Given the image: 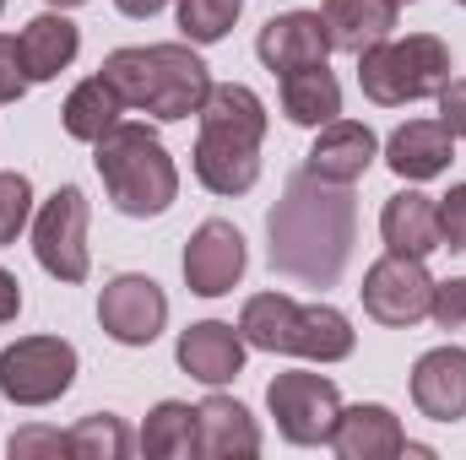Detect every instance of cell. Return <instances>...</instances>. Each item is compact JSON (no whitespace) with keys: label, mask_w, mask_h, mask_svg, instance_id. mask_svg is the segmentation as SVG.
I'll return each mask as SVG.
<instances>
[{"label":"cell","mask_w":466,"mask_h":460,"mask_svg":"<svg viewBox=\"0 0 466 460\" xmlns=\"http://www.w3.org/2000/svg\"><path fill=\"white\" fill-rule=\"evenodd\" d=\"M271 233V271L293 276L304 287H331L352 260V238H358V206H352L348 185L315 179L309 168L288 179L282 201L266 217Z\"/></svg>","instance_id":"6da1fadb"},{"label":"cell","mask_w":466,"mask_h":460,"mask_svg":"<svg viewBox=\"0 0 466 460\" xmlns=\"http://www.w3.org/2000/svg\"><path fill=\"white\" fill-rule=\"evenodd\" d=\"M201 135H196V179L212 195H244L260 179V141H266V104L244 87L223 82L201 104Z\"/></svg>","instance_id":"7a4b0ae2"},{"label":"cell","mask_w":466,"mask_h":460,"mask_svg":"<svg viewBox=\"0 0 466 460\" xmlns=\"http://www.w3.org/2000/svg\"><path fill=\"white\" fill-rule=\"evenodd\" d=\"M104 76L115 82L125 109H141L152 119H190L201 115L212 76L207 60L190 44H147V49H115L104 60Z\"/></svg>","instance_id":"3957f363"},{"label":"cell","mask_w":466,"mask_h":460,"mask_svg":"<svg viewBox=\"0 0 466 460\" xmlns=\"http://www.w3.org/2000/svg\"><path fill=\"white\" fill-rule=\"evenodd\" d=\"M93 163L104 174V190L115 201V212L125 217H163L179 195V168L168 157V146L157 141V130L119 119L109 135L93 141Z\"/></svg>","instance_id":"277c9868"},{"label":"cell","mask_w":466,"mask_h":460,"mask_svg":"<svg viewBox=\"0 0 466 460\" xmlns=\"http://www.w3.org/2000/svg\"><path fill=\"white\" fill-rule=\"evenodd\" d=\"M238 336H244V346L309 357V363H342V357H352L348 315L331 309V304H299L288 293H255L244 304V315H238Z\"/></svg>","instance_id":"5b68a950"},{"label":"cell","mask_w":466,"mask_h":460,"mask_svg":"<svg viewBox=\"0 0 466 460\" xmlns=\"http://www.w3.org/2000/svg\"><path fill=\"white\" fill-rule=\"evenodd\" d=\"M445 82H451V49L434 33L385 38V44L358 55V87L380 109H401V104L434 98Z\"/></svg>","instance_id":"8992f818"},{"label":"cell","mask_w":466,"mask_h":460,"mask_svg":"<svg viewBox=\"0 0 466 460\" xmlns=\"http://www.w3.org/2000/svg\"><path fill=\"white\" fill-rule=\"evenodd\" d=\"M76 379V346L60 336H22L0 352V395L16 406H49Z\"/></svg>","instance_id":"52a82bcc"},{"label":"cell","mask_w":466,"mask_h":460,"mask_svg":"<svg viewBox=\"0 0 466 460\" xmlns=\"http://www.w3.org/2000/svg\"><path fill=\"white\" fill-rule=\"evenodd\" d=\"M434 276H429V265L418 260V255H385V260H374L369 271H363V315L369 320H380V325H390V331H407V325H418V320H429V309H434Z\"/></svg>","instance_id":"ba28073f"},{"label":"cell","mask_w":466,"mask_h":460,"mask_svg":"<svg viewBox=\"0 0 466 460\" xmlns=\"http://www.w3.org/2000/svg\"><path fill=\"white\" fill-rule=\"evenodd\" d=\"M266 406L288 445H331L342 417V395L326 374H277L266 385Z\"/></svg>","instance_id":"9c48e42d"},{"label":"cell","mask_w":466,"mask_h":460,"mask_svg":"<svg viewBox=\"0 0 466 460\" xmlns=\"http://www.w3.org/2000/svg\"><path fill=\"white\" fill-rule=\"evenodd\" d=\"M33 255L49 276L60 282H87L93 255H87V195L76 185H60L44 212L33 217Z\"/></svg>","instance_id":"30bf717a"},{"label":"cell","mask_w":466,"mask_h":460,"mask_svg":"<svg viewBox=\"0 0 466 460\" xmlns=\"http://www.w3.org/2000/svg\"><path fill=\"white\" fill-rule=\"evenodd\" d=\"M163 320H168V298H163V287L152 276L125 271V276H115L98 293V325L119 346H152L157 331H163Z\"/></svg>","instance_id":"8fae6325"},{"label":"cell","mask_w":466,"mask_h":460,"mask_svg":"<svg viewBox=\"0 0 466 460\" xmlns=\"http://www.w3.org/2000/svg\"><path fill=\"white\" fill-rule=\"evenodd\" d=\"M238 276H244V233L233 223H223V217H207L185 244V282H190V293L223 298V293L238 287Z\"/></svg>","instance_id":"7c38bea8"},{"label":"cell","mask_w":466,"mask_h":460,"mask_svg":"<svg viewBox=\"0 0 466 460\" xmlns=\"http://www.w3.org/2000/svg\"><path fill=\"white\" fill-rule=\"evenodd\" d=\"M255 55H260L266 71H277V76L326 65V55H331L326 16H320V11H282V16H271V22L260 27V38H255Z\"/></svg>","instance_id":"4fadbf2b"},{"label":"cell","mask_w":466,"mask_h":460,"mask_svg":"<svg viewBox=\"0 0 466 460\" xmlns=\"http://www.w3.org/2000/svg\"><path fill=\"white\" fill-rule=\"evenodd\" d=\"M412 406L434 423L466 417V346H434L412 363Z\"/></svg>","instance_id":"5bb4252c"},{"label":"cell","mask_w":466,"mask_h":460,"mask_svg":"<svg viewBox=\"0 0 466 460\" xmlns=\"http://www.w3.org/2000/svg\"><path fill=\"white\" fill-rule=\"evenodd\" d=\"M331 450L342 460H396L407 450V434H401V417L380 401H358L337 417V434H331Z\"/></svg>","instance_id":"9a60e30c"},{"label":"cell","mask_w":466,"mask_h":460,"mask_svg":"<svg viewBox=\"0 0 466 460\" xmlns=\"http://www.w3.org/2000/svg\"><path fill=\"white\" fill-rule=\"evenodd\" d=\"M374 157H380V141H374L369 125L331 119V125H320V141L309 146V174L315 179H331V185H358Z\"/></svg>","instance_id":"2e32d148"},{"label":"cell","mask_w":466,"mask_h":460,"mask_svg":"<svg viewBox=\"0 0 466 460\" xmlns=\"http://www.w3.org/2000/svg\"><path fill=\"white\" fill-rule=\"evenodd\" d=\"M174 357H179V368L190 374V379H201V385H228L238 379V368H244V336L223 325V320H201V325H190L179 346H174Z\"/></svg>","instance_id":"e0dca14e"},{"label":"cell","mask_w":466,"mask_h":460,"mask_svg":"<svg viewBox=\"0 0 466 460\" xmlns=\"http://www.w3.org/2000/svg\"><path fill=\"white\" fill-rule=\"evenodd\" d=\"M396 0H326L320 16H326V38L331 49L342 55H363L374 44H385L396 33Z\"/></svg>","instance_id":"ac0fdd59"},{"label":"cell","mask_w":466,"mask_h":460,"mask_svg":"<svg viewBox=\"0 0 466 460\" xmlns=\"http://www.w3.org/2000/svg\"><path fill=\"white\" fill-rule=\"evenodd\" d=\"M451 146H456V135H451L440 119H407V125L385 141V163H390V174H401V179H434V174L451 168Z\"/></svg>","instance_id":"d6986e66"},{"label":"cell","mask_w":466,"mask_h":460,"mask_svg":"<svg viewBox=\"0 0 466 460\" xmlns=\"http://www.w3.org/2000/svg\"><path fill=\"white\" fill-rule=\"evenodd\" d=\"M380 233H385V244L396 255H418V260H429L434 249H445L440 244V206L429 195H418V190H401V195L385 201Z\"/></svg>","instance_id":"ffe728a7"},{"label":"cell","mask_w":466,"mask_h":460,"mask_svg":"<svg viewBox=\"0 0 466 460\" xmlns=\"http://www.w3.org/2000/svg\"><path fill=\"white\" fill-rule=\"evenodd\" d=\"M16 49H22V65H27V76H33V82H55V76L76 60L82 33H76V22H71V16L44 11V16H33V22L22 27Z\"/></svg>","instance_id":"44dd1931"},{"label":"cell","mask_w":466,"mask_h":460,"mask_svg":"<svg viewBox=\"0 0 466 460\" xmlns=\"http://www.w3.org/2000/svg\"><path fill=\"white\" fill-rule=\"evenodd\" d=\"M196 417H201V455L212 460H244L260 450V428H255V417L233 401V395H207L201 406H196Z\"/></svg>","instance_id":"7402d4cb"},{"label":"cell","mask_w":466,"mask_h":460,"mask_svg":"<svg viewBox=\"0 0 466 460\" xmlns=\"http://www.w3.org/2000/svg\"><path fill=\"white\" fill-rule=\"evenodd\" d=\"M125 115V98L115 93V82L98 71V76H87V82H76L71 87V98H66V135H76V141H98V135H109Z\"/></svg>","instance_id":"603a6c76"},{"label":"cell","mask_w":466,"mask_h":460,"mask_svg":"<svg viewBox=\"0 0 466 460\" xmlns=\"http://www.w3.org/2000/svg\"><path fill=\"white\" fill-rule=\"evenodd\" d=\"M282 115L293 125H331L342 115V82L326 65L309 71H288L282 76Z\"/></svg>","instance_id":"cb8c5ba5"},{"label":"cell","mask_w":466,"mask_h":460,"mask_svg":"<svg viewBox=\"0 0 466 460\" xmlns=\"http://www.w3.org/2000/svg\"><path fill=\"white\" fill-rule=\"evenodd\" d=\"M141 455H152V460L201 455V417H196V406H185V401L152 406V417H147V428H141Z\"/></svg>","instance_id":"d4e9b609"},{"label":"cell","mask_w":466,"mask_h":460,"mask_svg":"<svg viewBox=\"0 0 466 460\" xmlns=\"http://www.w3.org/2000/svg\"><path fill=\"white\" fill-rule=\"evenodd\" d=\"M71 455L76 460H125L130 455V428L115 412H93L71 428Z\"/></svg>","instance_id":"484cf974"},{"label":"cell","mask_w":466,"mask_h":460,"mask_svg":"<svg viewBox=\"0 0 466 460\" xmlns=\"http://www.w3.org/2000/svg\"><path fill=\"white\" fill-rule=\"evenodd\" d=\"M238 11H244V0H179V27L190 44H218V38H228Z\"/></svg>","instance_id":"4316f807"},{"label":"cell","mask_w":466,"mask_h":460,"mask_svg":"<svg viewBox=\"0 0 466 460\" xmlns=\"http://www.w3.org/2000/svg\"><path fill=\"white\" fill-rule=\"evenodd\" d=\"M33 217V185L27 174H0V244H11Z\"/></svg>","instance_id":"83f0119b"},{"label":"cell","mask_w":466,"mask_h":460,"mask_svg":"<svg viewBox=\"0 0 466 460\" xmlns=\"http://www.w3.org/2000/svg\"><path fill=\"white\" fill-rule=\"evenodd\" d=\"M16 460H33V455H71V434H60V428H22V434H11V445H5Z\"/></svg>","instance_id":"f1b7e54d"},{"label":"cell","mask_w":466,"mask_h":460,"mask_svg":"<svg viewBox=\"0 0 466 460\" xmlns=\"http://www.w3.org/2000/svg\"><path fill=\"white\" fill-rule=\"evenodd\" d=\"M429 320H434L440 331H461L466 325V276L434 287V309H429Z\"/></svg>","instance_id":"f546056e"},{"label":"cell","mask_w":466,"mask_h":460,"mask_svg":"<svg viewBox=\"0 0 466 460\" xmlns=\"http://www.w3.org/2000/svg\"><path fill=\"white\" fill-rule=\"evenodd\" d=\"M440 244L466 249V185H451V195L440 201Z\"/></svg>","instance_id":"4dcf8cb0"},{"label":"cell","mask_w":466,"mask_h":460,"mask_svg":"<svg viewBox=\"0 0 466 460\" xmlns=\"http://www.w3.org/2000/svg\"><path fill=\"white\" fill-rule=\"evenodd\" d=\"M27 65H22V49H16V38H0V104H16L22 93H27Z\"/></svg>","instance_id":"1f68e13d"},{"label":"cell","mask_w":466,"mask_h":460,"mask_svg":"<svg viewBox=\"0 0 466 460\" xmlns=\"http://www.w3.org/2000/svg\"><path fill=\"white\" fill-rule=\"evenodd\" d=\"M434 98H440V125L451 135H466V76H451Z\"/></svg>","instance_id":"d6a6232c"},{"label":"cell","mask_w":466,"mask_h":460,"mask_svg":"<svg viewBox=\"0 0 466 460\" xmlns=\"http://www.w3.org/2000/svg\"><path fill=\"white\" fill-rule=\"evenodd\" d=\"M22 315V282L11 271H0V325H11Z\"/></svg>","instance_id":"836d02e7"},{"label":"cell","mask_w":466,"mask_h":460,"mask_svg":"<svg viewBox=\"0 0 466 460\" xmlns=\"http://www.w3.org/2000/svg\"><path fill=\"white\" fill-rule=\"evenodd\" d=\"M115 5L125 11V16H136V22H147V16H157V11H163L168 0H115Z\"/></svg>","instance_id":"e575fe53"},{"label":"cell","mask_w":466,"mask_h":460,"mask_svg":"<svg viewBox=\"0 0 466 460\" xmlns=\"http://www.w3.org/2000/svg\"><path fill=\"white\" fill-rule=\"evenodd\" d=\"M49 5H60V11H66V5H87V0H49Z\"/></svg>","instance_id":"d590c367"},{"label":"cell","mask_w":466,"mask_h":460,"mask_svg":"<svg viewBox=\"0 0 466 460\" xmlns=\"http://www.w3.org/2000/svg\"><path fill=\"white\" fill-rule=\"evenodd\" d=\"M396 5H412V0H396Z\"/></svg>","instance_id":"8d00e7d4"},{"label":"cell","mask_w":466,"mask_h":460,"mask_svg":"<svg viewBox=\"0 0 466 460\" xmlns=\"http://www.w3.org/2000/svg\"><path fill=\"white\" fill-rule=\"evenodd\" d=\"M0 11H5V0H0Z\"/></svg>","instance_id":"74e56055"},{"label":"cell","mask_w":466,"mask_h":460,"mask_svg":"<svg viewBox=\"0 0 466 460\" xmlns=\"http://www.w3.org/2000/svg\"><path fill=\"white\" fill-rule=\"evenodd\" d=\"M456 5H466V0H456Z\"/></svg>","instance_id":"f35d334b"}]
</instances>
